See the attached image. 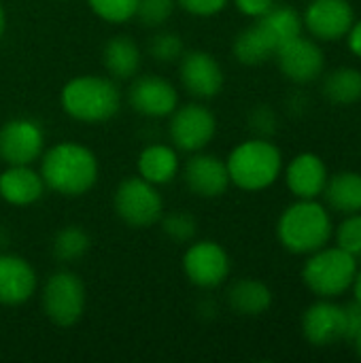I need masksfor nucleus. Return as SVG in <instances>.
Masks as SVG:
<instances>
[{
    "mask_svg": "<svg viewBox=\"0 0 361 363\" xmlns=\"http://www.w3.org/2000/svg\"><path fill=\"white\" fill-rule=\"evenodd\" d=\"M355 21V9L349 0H311L302 13V23L315 40L334 43L347 36Z\"/></svg>",
    "mask_w": 361,
    "mask_h": 363,
    "instance_id": "f8f14e48",
    "label": "nucleus"
},
{
    "mask_svg": "<svg viewBox=\"0 0 361 363\" xmlns=\"http://www.w3.org/2000/svg\"><path fill=\"white\" fill-rule=\"evenodd\" d=\"M357 270V257L336 245H326L323 249L306 255L300 277L315 298L336 300L351 291Z\"/></svg>",
    "mask_w": 361,
    "mask_h": 363,
    "instance_id": "39448f33",
    "label": "nucleus"
},
{
    "mask_svg": "<svg viewBox=\"0 0 361 363\" xmlns=\"http://www.w3.org/2000/svg\"><path fill=\"white\" fill-rule=\"evenodd\" d=\"M321 91L330 104L351 106L361 100V70L355 66H338L323 77Z\"/></svg>",
    "mask_w": 361,
    "mask_h": 363,
    "instance_id": "b1692460",
    "label": "nucleus"
},
{
    "mask_svg": "<svg viewBox=\"0 0 361 363\" xmlns=\"http://www.w3.org/2000/svg\"><path fill=\"white\" fill-rule=\"evenodd\" d=\"M91 249V238L81 225H64L51 238V253L60 264H77Z\"/></svg>",
    "mask_w": 361,
    "mask_h": 363,
    "instance_id": "bb28decb",
    "label": "nucleus"
},
{
    "mask_svg": "<svg viewBox=\"0 0 361 363\" xmlns=\"http://www.w3.org/2000/svg\"><path fill=\"white\" fill-rule=\"evenodd\" d=\"M336 247L351 253L353 257H361V213L343 215V221L334 228Z\"/></svg>",
    "mask_w": 361,
    "mask_h": 363,
    "instance_id": "c756f323",
    "label": "nucleus"
},
{
    "mask_svg": "<svg viewBox=\"0 0 361 363\" xmlns=\"http://www.w3.org/2000/svg\"><path fill=\"white\" fill-rule=\"evenodd\" d=\"M321 196L332 213L338 215L361 213V172L340 170L336 174H330Z\"/></svg>",
    "mask_w": 361,
    "mask_h": 363,
    "instance_id": "5701e85b",
    "label": "nucleus"
},
{
    "mask_svg": "<svg viewBox=\"0 0 361 363\" xmlns=\"http://www.w3.org/2000/svg\"><path fill=\"white\" fill-rule=\"evenodd\" d=\"M347 47H349V51L355 55V57H360L361 60V19H355L353 21V26L349 28V32H347Z\"/></svg>",
    "mask_w": 361,
    "mask_h": 363,
    "instance_id": "e433bc0d",
    "label": "nucleus"
},
{
    "mask_svg": "<svg viewBox=\"0 0 361 363\" xmlns=\"http://www.w3.org/2000/svg\"><path fill=\"white\" fill-rule=\"evenodd\" d=\"M4 30H6V11L0 2V38L4 36Z\"/></svg>",
    "mask_w": 361,
    "mask_h": 363,
    "instance_id": "58836bf2",
    "label": "nucleus"
},
{
    "mask_svg": "<svg viewBox=\"0 0 361 363\" xmlns=\"http://www.w3.org/2000/svg\"><path fill=\"white\" fill-rule=\"evenodd\" d=\"M277 49L270 43V38L266 36V32L260 28V23L255 21L253 26L240 30L234 36L232 43V55L236 57V62L245 64V66H260L264 62H268L270 57H274Z\"/></svg>",
    "mask_w": 361,
    "mask_h": 363,
    "instance_id": "a878e982",
    "label": "nucleus"
},
{
    "mask_svg": "<svg viewBox=\"0 0 361 363\" xmlns=\"http://www.w3.org/2000/svg\"><path fill=\"white\" fill-rule=\"evenodd\" d=\"M38 277L32 264L15 253H0V304L21 306L32 300Z\"/></svg>",
    "mask_w": 361,
    "mask_h": 363,
    "instance_id": "a211bd4d",
    "label": "nucleus"
},
{
    "mask_svg": "<svg viewBox=\"0 0 361 363\" xmlns=\"http://www.w3.org/2000/svg\"><path fill=\"white\" fill-rule=\"evenodd\" d=\"M232 2L238 9V13H243L245 17H251V19L264 17L277 4L274 0H232Z\"/></svg>",
    "mask_w": 361,
    "mask_h": 363,
    "instance_id": "c9c22d12",
    "label": "nucleus"
},
{
    "mask_svg": "<svg viewBox=\"0 0 361 363\" xmlns=\"http://www.w3.org/2000/svg\"><path fill=\"white\" fill-rule=\"evenodd\" d=\"M136 168H138V177H143L145 181L153 183L155 187L168 185L181 172L179 151L172 145H164V143L147 145L138 153Z\"/></svg>",
    "mask_w": 361,
    "mask_h": 363,
    "instance_id": "aec40b11",
    "label": "nucleus"
},
{
    "mask_svg": "<svg viewBox=\"0 0 361 363\" xmlns=\"http://www.w3.org/2000/svg\"><path fill=\"white\" fill-rule=\"evenodd\" d=\"M162 225V232L168 240L179 242V245H187L196 238L198 234V221L191 213L187 211H172V213H164L162 219L157 221Z\"/></svg>",
    "mask_w": 361,
    "mask_h": 363,
    "instance_id": "cd10ccee",
    "label": "nucleus"
},
{
    "mask_svg": "<svg viewBox=\"0 0 361 363\" xmlns=\"http://www.w3.org/2000/svg\"><path fill=\"white\" fill-rule=\"evenodd\" d=\"M128 102L138 115L149 119H162L170 117V113L179 106V91L168 79L157 74H145L132 79V85L128 89Z\"/></svg>",
    "mask_w": 361,
    "mask_h": 363,
    "instance_id": "4468645a",
    "label": "nucleus"
},
{
    "mask_svg": "<svg viewBox=\"0 0 361 363\" xmlns=\"http://www.w3.org/2000/svg\"><path fill=\"white\" fill-rule=\"evenodd\" d=\"M94 15L109 23H126L134 19L138 0H87Z\"/></svg>",
    "mask_w": 361,
    "mask_h": 363,
    "instance_id": "7c9ffc66",
    "label": "nucleus"
},
{
    "mask_svg": "<svg viewBox=\"0 0 361 363\" xmlns=\"http://www.w3.org/2000/svg\"><path fill=\"white\" fill-rule=\"evenodd\" d=\"M274 60L283 77L298 85L317 81L326 70V53L313 36L306 38L300 34L287 40L277 49Z\"/></svg>",
    "mask_w": 361,
    "mask_h": 363,
    "instance_id": "9b49d317",
    "label": "nucleus"
},
{
    "mask_svg": "<svg viewBox=\"0 0 361 363\" xmlns=\"http://www.w3.org/2000/svg\"><path fill=\"white\" fill-rule=\"evenodd\" d=\"M183 274L200 289H215L230 277L232 262L223 245L215 240H191L181 259Z\"/></svg>",
    "mask_w": 361,
    "mask_h": 363,
    "instance_id": "1a4fd4ad",
    "label": "nucleus"
},
{
    "mask_svg": "<svg viewBox=\"0 0 361 363\" xmlns=\"http://www.w3.org/2000/svg\"><path fill=\"white\" fill-rule=\"evenodd\" d=\"M215 134H217V117L209 106L200 102L177 106L170 113L168 136L177 151H185V153L204 151L215 138Z\"/></svg>",
    "mask_w": 361,
    "mask_h": 363,
    "instance_id": "6e6552de",
    "label": "nucleus"
},
{
    "mask_svg": "<svg viewBox=\"0 0 361 363\" xmlns=\"http://www.w3.org/2000/svg\"><path fill=\"white\" fill-rule=\"evenodd\" d=\"M228 306L240 317H260L270 311L274 296L272 289L257 279H238L226 294Z\"/></svg>",
    "mask_w": 361,
    "mask_h": 363,
    "instance_id": "4be33fe9",
    "label": "nucleus"
},
{
    "mask_svg": "<svg viewBox=\"0 0 361 363\" xmlns=\"http://www.w3.org/2000/svg\"><path fill=\"white\" fill-rule=\"evenodd\" d=\"M228 2L230 0H177V6L196 17H213L221 13L228 6Z\"/></svg>",
    "mask_w": 361,
    "mask_h": 363,
    "instance_id": "72a5a7b5",
    "label": "nucleus"
},
{
    "mask_svg": "<svg viewBox=\"0 0 361 363\" xmlns=\"http://www.w3.org/2000/svg\"><path fill=\"white\" fill-rule=\"evenodd\" d=\"M40 177L53 194L79 198L91 191L98 181V157L74 140H62L40 155Z\"/></svg>",
    "mask_w": 361,
    "mask_h": 363,
    "instance_id": "f257e3e1",
    "label": "nucleus"
},
{
    "mask_svg": "<svg viewBox=\"0 0 361 363\" xmlns=\"http://www.w3.org/2000/svg\"><path fill=\"white\" fill-rule=\"evenodd\" d=\"M62 111L83 123H102L121 108V91L111 77L81 74L70 79L60 91Z\"/></svg>",
    "mask_w": 361,
    "mask_h": 363,
    "instance_id": "20e7f679",
    "label": "nucleus"
},
{
    "mask_svg": "<svg viewBox=\"0 0 361 363\" xmlns=\"http://www.w3.org/2000/svg\"><path fill=\"white\" fill-rule=\"evenodd\" d=\"M147 53L160 64H172L179 62L185 53V43L177 32L160 30L147 40Z\"/></svg>",
    "mask_w": 361,
    "mask_h": 363,
    "instance_id": "c85d7f7f",
    "label": "nucleus"
},
{
    "mask_svg": "<svg viewBox=\"0 0 361 363\" xmlns=\"http://www.w3.org/2000/svg\"><path fill=\"white\" fill-rule=\"evenodd\" d=\"M181 174L187 189L198 198H206V200L223 196L232 185L226 160L204 151L191 153V157L181 166Z\"/></svg>",
    "mask_w": 361,
    "mask_h": 363,
    "instance_id": "2eb2a0df",
    "label": "nucleus"
},
{
    "mask_svg": "<svg viewBox=\"0 0 361 363\" xmlns=\"http://www.w3.org/2000/svg\"><path fill=\"white\" fill-rule=\"evenodd\" d=\"M247 125L257 138H272L279 130L277 111L270 104H255L247 115Z\"/></svg>",
    "mask_w": 361,
    "mask_h": 363,
    "instance_id": "473e14b6",
    "label": "nucleus"
},
{
    "mask_svg": "<svg viewBox=\"0 0 361 363\" xmlns=\"http://www.w3.org/2000/svg\"><path fill=\"white\" fill-rule=\"evenodd\" d=\"M255 21L266 32V36L270 38L274 49H279L287 40L300 36L302 28H304L302 15L294 6H289V4H274L264 17H260Z\"/></svg>",
    "mask_w": 361,
    "mask_h": 363,
    "instance_id": "393cba45",
    "label": "nucleus"
},
{
    "mask_svg": "<svg viewBox=\"0 0 361 363\" xmlns=\"http://www.w3.org/2000/svg\"><path fill=\"white\" fill-rule=\"evenodd\" d=\"M45 151V130L36 119L15 117L0 125V162L32 166Z\"/></svg>",
    "mask_w": 361,
    "mask_h": 363,
    "instance_id": "9d476101",
    "label": "nucleus"
},
{
    "mask_svg": "<svg viewBox=\"0 0 361 363\" xmlns=\"http://www.w3.org/2000/svg\"><path fill=\"white\" fill-rule=\"evenodd\" d=\"M113 208L126 225L145 230L162 219L164 200L153 183L143 177H130L117 185L113 194Z\"/></svg>",
    "mask_w": 361,
    "mask_h": 363,
    "instance_id": "0eeeda50",
    "label": "nucleus"
},
{
    "mask_svg": "<svg viewBox=\"0 0 361 363\" xmlns=\"http://www.w3.org/2000/svg\"><path fill=\"white\" fill-rule=\"evenodd\" d=\"M283 177L289 194L296 200H315L323 194L330 172L319 153L304 151L289 160Z\"/></svg>",
    "mask_w": 361,
    "mask_h": 363,
    "instance_id": "f3484780",
    "label": "nucleus"
},
{
    "mask_svg": "<svg viewBox=\"0 0 361 363\" xmlns=\"http://www.w3.org/2000/svg\"><path fill=\"white\" fill-rule=\"evenodd\" d=\"M45 181L32 166H6L0 172V198L11 206H32L45 196Z\"/></svg>",
    "mask_w": 361,
    "mask_h": 363,
    "instance_id": "6ab92c4d",
    "label": "nucleus"
},
{
    "mask_svg": "<svg viewBox=\"0 0 361 363\" xmlns=\"http://www.w3.org/2000/svg\"><path fill=\"white\" fill-rule=\"evenodd\" d=\"M351 291H353V296H355V302L361 304V270H357V274H355V281H353Z\"/></svg>",
    "mask_w": 361,
    "mask_h": 363,
    "instance_id": "4c0bfd02",
    "label": "nucleus"
},
{
    "mask_svg": "<svg viewBox=\"0 0 361 363\" xmlns=\"http://www.w3.org/2000/svg\"><path fill=\"white\" fill-rule=\"evenodd\" d=\"M343 330H345V340L351 342L361 332V304H357L355 300L343 304Z\"/></svg>",
    "mask_w": 361,
    "mask_h": 363,
    "instance_id": "f704fd0d",
    "label": "nucleus"
},
{
    "mask_svg": "<svg viewBox=\"0 0 361 363\" xmlns=\"http://www.w3.org/2000/svg\"><path fill=\"white\" fill-rule=\"evenodd\" d=\"M43 313L57 328H72L85 313L87 291L79 274L57 270L47 277L40 291Z\"/></svg>",
    "mask_w": 361,
    "mask_h": 363,
    "instance_id": "423d86ee",
    "label": "nucleus"
},
{
    "mask_svg": "<svg viewBox=\"0 0 361 363\" xmlns=\"http://www.w3.org/2000/svg\"><path fill=\"white\" fill-rule=\"evenodd\" d=\"M179 79L185 91H189L194 98L211 100L215 98L226 83L223 68L219 60L202 49L185 51L179 60Z\"/></svg>",
    "mask_w": 361,
    "mask_h": 363,
    "instance_id": "ddd939ff",
    "label": "nucleus"
},
{
    "mask_svg": "<svg viewBox=\"0 0 361 363\" xmlns=\"http://www.w3.org/2000/svg\"><path fill=\"white\" fill-rule=\"evenodd\" d=\"M353 345H355V353H357V357L361 359V332L355 336V340H353Z\"/></svg>",
    "mask_w": 361,
    "mask_h": 363,
    "instance_id": "ea45409f",
    "label": "nucleus"
},
{
    "mask_svg": "<svg viewBox=\"0 0 361 363\" xmlns=\"http://www.w3.org/2000/svg\"><path fill=\"white\" fill-rule=\"evenodd\" d=\"M230 183L243 191H264L283 174V153L272 138H249L238 143L226 157Z\"/></svg>",
    "mask_w": 361,
    "mask_h": 363,
    "instance_id": "7ed1b4c3",
    "label": "nucleus"
},
{
    "mask_svg": "<svg viewBox=\"0 0 361 363\" xmlns=\"http://www.w3.org/2000/svg\"><path fill=\"white\" fill-rule=\"evenodd\" d=\"M300 330H302L304 340L317 349H326V347H332L334 342L345 340L343 304H336L334 300L317 298L302 313Z\"/></svg>",
    "mask_w": 361,
    "mask_h": 363,
    "instance_id": "dca6fc26",
    "label": "nucleus"
},
{
    "mask_svg": "<svg viewBox=\"0 0 361 363\" xmlns=\"http://www.w3.org/2000/svg\"><path fill=\"white\" fill-rule=\"evenodd\" d=\"M102 64L111 79L130 81L138 74L143 64V51L138 43L128 34H115L102 49Z\"/></svg>",
    "mask_w": 361,
    "mask_h": 363,
    "instance_id": "412c9836",
    "label": "nucleus"
},
{
    "mask_svg": "<svg viewBox=\"0 0 361 363\" xmlns=\"http://www.w3.org/2000/svg\"><path fill=\"white\" fill-rule=\"evenodd\" d=\"M334 236L332 211L315 200H296L291 202L277 221V238L281 247L294 255H311Z\"/></svg>",
    "mask_w": 361,
    "mask_h": 363,
    "instance_id": "f03ea898",
    "label": "nucleus"
},
{
    "mask_svg": "<svg viewBox=\"0 0 361 363\" xmlns=\"http://www.w3.org/2000/svg\"><path fill=\"white\" fill-rule=\"evenodd\" d=\"M177 0H138L136 19L147 28H162L174 13Z\"/></svg>",
    "mask_w": 361,
    "mask_h": 363,
    "instance_id": "2f4dec72",
    "label": "nucleus"
}]
</instances>
